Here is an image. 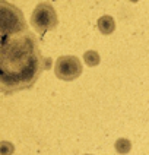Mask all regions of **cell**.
<instances>
[{
  "label": "cell",
  "instance_id": "cell-3",
  "mask_svg": "<svg viewBox=\"0 0 149 155\" xmlns=\"http://www.w3.org/2000/svg\"><path fill=\"white\" fill-rule=\"evenodd\" d=\"M31 24L41 37L45 32L54 29L59 24V19H57V13L51 3L43 2V3L37 5V8L34 9V12L31 15Z\"/></svg>",
  "mask_w": 149,
  "mask_h": 155
},
{
  "label": "cell",
  "instance_id": "cell-7",
  "mask_svg": "<svg viewBox=\"0 0 149 155\" xmlns=\"http://www.w3.org/2000/svg\"><path fill=\"white\" fill-rule=\"evenodd\" d=\"M83 61L86 63L88 66L94 68V66H98V64H99L101 57H99L98 51H95V50H88V51L83 54Z\"/></svg>",
  "mask_w": 149,
  "mask_h": 155
},
{
  "label": "cell",
  "instance_id": "cell-1",
  "mask_svg": "<svg viewBox=\"0 0 149 155\" xmlns=\"http://www.w3.org/2000/svg\"><path fill=\"white\" fill-rule=\"evenodd\" d=\"M0 89L15 94L29 89L44 69H50V59H44L38 41L31 31L2 38Z\"/></svg>",
  "mask_w": 149,
  "mask_h": 155
},
{
  "label": "cell",
  "instance_id": "cell-10",
  "mask_svg": "<svg viewBox=\"0 0 149 155\" xmlns=\"http://www.w3.org/2000/svg\"><path fill=\"white\" fill-rule=\"evenodd\" d=\"M86 155H91V154H86Z\"/></svg>",
  "mask_w": 149,
  "mask_h": 155
},
{
  "label": "cell",
  "instance_id": "cell-4",
  "mask_svg": "<svg viewBox=\"0 0 149 155\" xmlns=\"http://www.w3.org/2000/svg\"><path fill=\"white\" fill-rule=\"evenodd\" d=\"M54 72L61 81H75L82 75V63L76 56H61L54 64Z\"/></svg>",
  "mask_w": 149,
  "mask_h": 155
},
{
  "label": "cell",
  "instance_id": "cell-8",
  "mask_svg": "<svg viewBox=\"0 0 149 155\" xmlns=\"http://www.w3.org/2000/svg\"><path fill=\"white\" fill-rule=\"evenodd\" d=\"M13 149H15V148H13L12 143H9L6 140L2 142V155H10L13 152Z\"/></svg>",
  "mask_w": 149,
  "mask_h": 155
},
{
  "label": "cell",
  "instance_id": "cell-6",
  "mask_svg": "<svg viewBox=\"0 0 149 155\" xmlns=\"http://www.w3.org/2000/svg\"><path fill=\"white\" fill-rule=\"evenodd\" d=\"M114 148H115V151H117L118 154L126 155V154H129V152H130L131 142L129 140V139H126V138H120V139H117V140H115Z\"/></svg>",
  "mask_w": 149,
  "mask_h": 155
},
{
  "label": "cell",
  "instance_id": "cell-9",
  "mask_svg": "<svg viewBox=\"0 0 149 155\" xmlns=\"http://www.w3.org/2000/svg\"><path fill=\"white\" fill-rule=\"evenodd\" d=\"M131 2H138V0H131Z\"/></svg>",
  "mask_w": 149,
  "mask_h": 155
},
{
  "label": "cell",
  "instance_id": "cell-5",
  "mask_svg": "<svg viewBox=\"0 0 149 155\" xmlns=\"http://www.w3.org/2000/svg\"><path fill=\"white\" fill-rule=\"evenodd\" d=\"M98 29L102 35H110L114 32L115 29V22H114L113 16L110 15H104L98 19Z\"/></svg>",
  "mask_w": 149,
  "mask_h": 155
},
{
  "label": "cell",
  "instance_id": "cell-2",
  "mask_svg": "<svg viewBox=\"0 0 149 155\" xmlns=\"http://www.w3.org/2000/svg\"><path fill=\"white\" fill-rule=\"evenodd\" d=\"M0 13H2V38L29 31L22 12L16 6L8 3L6 0L0 2Z\"/></svg>",
  "mask_w": 149,
  "mask_h": 155
}]
</instances>
